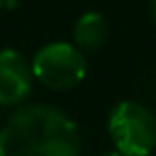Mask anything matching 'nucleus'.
<instances>
[{
  "label": "nucleus",
  "mask_w": 156,
  "mask_h": 156,
  "mask_svg": "<svg viewBox=\"0 0 156 156\" xmlns=\"http://www.w3.org/2000/svg\"><path fill=\"white\" fill-rule=\"evenodd\" d=\"M0 156H81L79 126L60 107L26 103L0 126Z\"/></svg>",
  "instance_id": "1"
},
{
  "label": "nucleus",
  "mask_w": 156,
  "mask_h": 156,
  "mask_svg": "<svg viewBox=\"0 0 156 156\" xmlns=\"http://www.w3.org/2000/svg\"><path fill=\"white\" fill-rule=\"evenodd\" d=\"M107 130L122 156H150L156 150V113L135 101H118L107 115Z\"/></svg>",
  "instance_id": "2"
},
{
  "label": "nucleus",
  "mask_w": 156,
  "mask_h": 156,
  "mask_svg": "<svg viewBox=\"0 0 156 156\" xmlns=\"http://www.w3.org/2000/svg\"><path fill=\"white\" fill-rule=\"evenodd\" d=\"M30 66L34 81L56 92L77 88L88 75L86 54L66 41H54L43 45L34 54Z\"/></svg>",
  "instance_id": "3"
},
{
  "label": "nucleus",
  "mask_w": 156,
  "mask_h": 156,
  "mask_svg": "<svg viewBox=\"0 0 156 156\" xmlns=\"http://www.w3.org/2000/svg\"><path fill=\"white\" fill-rule=\"evenodd\" d=\"M34 75L30 60L17 49H0V105L22 107L30 98Z\"/></svg>",
  "instance_id": "4"
},
{
  "label": "nucleus",
  "mask_w": 156,
  "mask_h": 156,
  "mask_svg": "<svg viewBox=\"0 0 156 156\" xmlns=\"http://www.w3.org/2000/svg\"><path fill=\"white\" fill-rule=\"evenodd\" d=\"M109 39V22L98 11H86L73 26V45L83 54L98 51Z\"/></svg>",
  "instance_id": "5"
},
{
  "label": "nucleus",
  "mask_w": 156,
  "mask_h": 156,
  "mask_svg": "<svg viewBox=\"0 0 156 156\" xmlns=\"http://www.w3.org/2000/svg\"><path fill=\"white\" fill-rule=\"evenodd\" d=\"M150 17H152V22L156 26V0H150Z\"/></svg>",
  "instance_id": "6"
},
{
  "label": "nucleus",
  "mask_w": 156,
  "mask_h": 156,
  "mask_svg": "<svg viewBox=\"0 0 156 156\" xmlns=\"http://www.w3.org/2000/svg\"><path fill=\"white\" fill-rule=\"evenodd\" d=\"M101 156H122V154H120L118 150H109V152H103Z\"/></svg>",
  "instance_id": "7"
},
{
  "label": "nucleus",
  "mask_w": 156,
  "mask_h": 156,
  "mask_svg": "<svg viewBox=\"0 0 156 156\" xmlns=\"http://www.w3.org/2000/svg\"><path fill=\"white\" fill-rule=\"evenodd\" d=\"M0 7H2V0H0Z\"/></svg>",
  "instance_id": "8"
}]
</instances>
